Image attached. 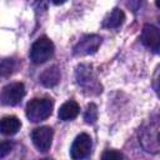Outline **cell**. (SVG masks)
I'll list each match as a JSON object with an SVG mask.
<instances>
[{
  "instance_id": "obj_18",
  "label": "cell",
  "mask_w": 160,
  "mask_h": 160,
  "mask_svg": "<svg viewBox=\"0 0 160 160\" xmlns=\"http://www.w3.org/2000/svg\"><path fill=\"white\" fill-rule=\"evenodd\" d=\"M154 88H155L156 92L160 95V66L156 69L155 75H154Z\"/></svg>"
},
{
  "instance_id": "obj_5",
  "label": "cell",
  "mask_w": 160,
  "mask_h": 160,
  "mask_svg": "<svg viewBox=\"0 0 160 160\" xmlns=\"http://www.w3.org/2000/svg\"><path fill=\"white\" fill-rule=\"evenodd\" d=\"M101 36L91 34V35H85L82 36L79 42L74 46L72 54L76 56H85V55H91L98 51L99 46L101 45Z\"/></svg>"
},
{
  "instance_id": "obj_19",
  "label": "cell",
  "mask_w": 160,
  "mask_h": 160,
  "mask_svg": "<svg viewBox=\"0 0 160 160\" xmlns=\"http://www.w3.org/2000/svg\"><path fill=\"white\" fill-rule=\"evenodd\" d=\"M55 5H60V4H62V2H65V0H51Z\"/></svg>"
},
{
  "instance_id": "obj_16",
  "label": "cell",
  "mask_w": 160,
  "mask_h": 160,
  "mask_svg": "<svg viewBox=\"0 0 160 160\" xmlns=\"http://www.w3.org/2000/svg\"><path fill=\"white\" fill-rule=\"evenodd\" d=\"M124 158L125 156L121 152L115 151V150H106L101 155V159H124Z\"/></svg>"
},
{
  "instance_id": "obj_2",
  "label": "cell",
  "mask_w": 160,
  "mask_h": 160,
  "mask_svg": "<svg viewBox=\"0 0 160 160\" xmlns=\"http://www.w3.org/2000/svg\"><path fill=\"white\" fill-rule=\"evenodd\" d=\"M54 108V101L50 98H35L26 105V116L32 122H39L48 119Z\"/></svg>"
},
{
  "instance_id": "obj_3",
  "label": "cell",
  "mask_w": 160,
  "mask_h": 160,
  "mask_svg": "<svg viewBox=\"0 0 160 160\" xmlns=\"http://www.w3.org/2000/svg\"><path fill=\"white\" fill-rule=\"evenodd\" d=\"M76 82L79 86L84 89V91L88 90V94H99L101 92V85L98 81V78L95 76L92 68L90 65H79L75 71Z\"/></svg>"
},
{
  "instance_id": "obj_6",
  "label": "cell",
  "mask_w": 160,
  "mask_h": 160,
  "mask_svg": "<svg viewBox=\"0 0 160 160\" xmlns=\"http://www.w3.org/2000/svg\"><path fill=\"white\" fill-rule=\"evenodd\" d=\"M25 96V86L22 82L8 84L1 91V102L4 105H18Z\"/></svg>"
},
{
  "instance_id": "obj_1",
  "label": "cell",
  "mask_w": 160,
  "mask_h": 160,
  "mask_svg": "<svg viewBox=\"0 0 160 160\" xmlns=\"http://www.w3.org/2000/svg\"><path fill=\"white\" fill-rule=\"evenodd\" d=\"M139 142L150 154L160 152V115L149 119L139 131Z\"/></svg>"
},
{
  "instance_id": "obj_17",
  "label": "cell",
  "mask_w": 160,
  "mask_h": 160,
  "mask_svg": "<svg viewBox=\"0 0 160 160\" xmlns=\"http://www.w3.org/2000/svg\"><path fill=\"white\" fill-rule=\"evenodd\" d=\"M11 148H12V144H11L10 141H4V142H1V145H0V158H5L6 154L10 152Z\"/></svg>"
},
{
  "instance_id": "obj_14",
  "label": "cell",
  "mask_w": 160,
  "mask_h": 160,
  "mask_svg": "<svg viewBox=\"0 0 160 160\" xmlns=\"http://www.w3.org/2000/svg\"><path fill=\"white\" fill-rule=\"evenodd\" d=\"M84 120L88 124H94L98 120V106L94 102H90L86 106V110L84 112Z\"/></svg>"
},
{
  "instance_id": "obj_7",
  "label": "cell",
  "mask_w": 160,
  "mask_h": 160,
  "mask_svg": "<svg viewBox=\"0 0 160 160\" xmlns=\"http://www.w3.org/2000/svg\"><path fill=\"white\" fill-rule=\"evenodd\" d=\"M91 146H92V141L91 138L85 134L81 132L80 135H78L71 145L70 149V156L75 160L78 159H84L86 156H89L90 151H91Z\"/></svg>"
},
{
  "instance_id": "obj_10",
  "label": "cell",
  "mask_w": 160,
  "mask_h": 160,
  "mask_svg": "<svg viewBox=\"0 0 160 160\" xmlns=\"http://www.w3.org/2000/svg\"><path fill=\"white\" fill-rule=\"evenodd\" d=\"M80 112V108L78 105L76 101L74 100H69L66 102H64L60 109H59V119L62 120V121H70L72 119H75Z\"/></svg>"
},
{
  "instance_id": "obj_20",
  "label": "cell",
  "mask_w": 160,
  "mask_h": 160,
  "mask_svg": "<svg viewBox=\"0 0 160 160\" xmlns=\"http://www.w3.org/2000/svg\"><path fill=\"white\" fill-rule=\"evenodd\" d=\"M155 5H156V6L160 9V0H155Z\"/></svg>"
},
{
  "instance_id": "obj_8",
  "label": "cell",
  "mask_w": 160,
  "mask_h": 160,
  "mask_svg": "<svg viewBox=\"0 0 160 160\" xmlns=\"http://www.w3.org/2000/svg\"><path fill=\"white\" fill-rule=\"evenodd\" d=\"M52 135H54V131H52L51 128H49V126H40V128H36L31 132V140H32L34 145L36 146V149L39 151L45 152L51 146Z\"/></svg>"
},
{
  "instance_id": "obj_12",
  "label": "cell",
  "mask_w": 160,
  "mask_h": 160,
  "mask_svg": "<svg viewBox=\"0 0 160 160\" xmlns=\"http://www.w3.org/2000/svg\"><path fill=\"white\" fill-rule=\"evenodd\" d=\"M125 20V14L122 10L115 8L112 9L102 20V26L108 28V29H115L119 28Z\"/></svg>"
},
{
  "instance_id": "obj_13",
  "label": "cell",
  "mask_w": 160,
  "mask_h": 160,
  "mask_svg": "<svg viewBox=\"0 0 160 160\" xmlns=\"http://www.w3.org/2000/svg\"><path fill=\"white\" fill-rule=\"evenodd\" d=\"M0 128L4 135H14L20 130L21 122L16 116H4L1 119Z\"/></svg>"
},
{
  "instance_id": "obj_15",
  "label": "cell",
  "mask_w": 160,
  "mask_h": 160,
  "mask_svg": "<svg viewBox=\"0 0 160 160\" xmlns=\"http://www.w3.org/2000/svg\"><path fill=\"white\" fill-rule=\"evenodd\" d=\"M12 69H14V60L12 59H4L1 61V75L2 76L11 74Z\"/></svg>"
},
{
  "instance_id": "obj_4",
  "label": "cell",
  "mask_w": 160,
  "mask_h": 160,
  "mask_svg": "<svg viewBox=\"0 0 160 160\" xmlns=\"http://www.w3.org/2000/svg\"><path fill=\"white\" fill-rule=\"evenodd\" d=\"M54 54V44L52 41L46 38L41 36L39 38L30 49V59L34 64H42L48 61Z\"/></svg>"
},
{
  "instance_id": "obj_9",
  "label": "cell",
  "mask_w": 160,
  "mask_h": 160,
  "mask_svg": "<svg viewBox=\"0 0 160 160\" xmlns=\"http://www.w3.org/2000/svg\"><path fill=\"white\" fill-rule=\"evenodd\" d=\"M141 41L151 51L159 52L160 51V30L150 24L144 25L141 31Z\"/></svg>"
},
{
  "instance_id": "obj_11",
  "label": "cell",
  "mask_w": 160,
  "mask_h": 160,
  "mask_svg": "<svg viewBox=\"0 0 160 160\" xmlns=\"http://www.w3.org/2000/svg\"><path fill=\"white\" fill-rule=\"evenodd\" d=\"M60 69L56 65H52L44 70V72L40 75V81L46 88H52L59 84L60 81Z\"/></svg>"
}]
</instances>
